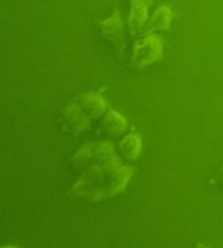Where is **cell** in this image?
Here are the masks:
<instances>
[{
	"instance_id": "1",
	"label": "cell",
	"mask_w": 223,
	"mask_h": 248,
	"mask_svg": "<svg viewBox=\"0 0 223 248\" xmlns=\"http://www.w3.org/2000/svg\"><path fill=\"white\" fill-rule=\"evenodd\" d=\"M161 56H163V41L158 36L150 35L139 40L134 46L133 62L138 67H145L158 61Z\"/></svg>"
},
{
	"instance_id": "2",
	"label": "cell",
	"mask_w": 223,
	"mask_h": 248,
	"mask_svg": "<svg viewBox=\"0 0 223 248\" xmlns=\"http://www.w3.org/2000/svg\"><path fill=\"white\" fill-rule=\"evenodd\" d=\"M132 9H130L129 28L132 32H136L141 26L144 25L148 17V8L153 0H130Z\"/></svg>"
},
{
	"instance_id": "3",
	"label": "cell",
	"mask_w": 223,
	"mask_h": 248,
	"mask_svg": "<svg viewBox=\"0 0 223 248\" xmlns=\"http://www.w3.org/2000/svg\"><path fill=\"white\" fill-rule=\"evenodd\" d=\"M102 29L103 32L107 37H109L114 44H123V35H124V31H123V23H121L120 17H119L118 13H114V15L112 17H109L108 20L103 21L102 23Z\"/></svg>"
},
{
	"instance_id": "4",
	"label": "cell",
	"mask_w": 223,
	"mask_h": 248,
	"mask_svg": "<svg viewBox=\"0 0 223 248\" xmlns=\"http://www.w3.org/2000/svg\"><path fill=\"white\" fill-rule=\"evenodd\" d=\"M82 106L87 109L88 113H90L93 117H99L104 112L107 103L102 97L97 93H86L81 96Z\"/></svg>"
},
{
	"instance_id": "5",
	"label": "cell",
	"mask_w": 223,
	"mask_h": 248,
	"mask_svg": "<svg viewBox=\"0 0 223 248\" xmlns=\"http://www.w3.org/2000/svg\"><path fill=\"white\" fill-rule=\"evenodd\" d=\"M171 19V9L167 5L160 6V8H158V10L154 13L153 17L150 20L148 30H164V29H169Z\"/></svg>"
},
{
	"instance_id": "6",
	"label": "cell",
	"mask_w": 223,
	"mask_h": 248,
	"mask_svg": "<svg viewBox=\"0 0 223 248\" xmlns=\"http://www.w3.org/2000/svg\"><path fill=\"white\" fill-rule=\"evenodd\" d=\"M65 117L72 128L77 130L85 129L88 125V121L82 113V108H79L77 105H71L66 108Z\"/></svg>"
},
{
	"instance_id": "7",
	"label": "cell",
	"mask_w": 223,
	"mask_h": 248,
	"mask_svg": "<svg viewBox=\"0 0 223 248\" xmlns=\"http://www.w3.org/2000/svg\"><path fill=\"white\" fill-rule=\"evenodd\" d=\"M120 148L123 150V154H124L125 158H128L129 160H135L141 150L140 138L135 136V134L125 137L124 140L121 141Z\"/></svg>"
},
{
	"instance_id": "8",
	"label": "cell",
	"mask_w": 223,
	"mask_h": 248,
	"mask_svg": "<svg viewBox=\"0 0 223 248\" xmlns=\"http://www.w3.org/2000/svg\"><path fill=\"white\" fill-rule=\"evenodd\" d=\"M103 124H104V127L107 128L108 132L112 133L113 136H119L120 133L124 132L125 127H127V122H125V119L123 118L119 113L114 112V110L108 113L107 117L104 118Z\"/></svg>"
},
{
	"instance_id": "9",
	"label": "cell",
	"mask_w": 223,
	"mask_h": 248,
	"mask_svg": "<svg viewBox=\"0 0 223 248\" xmlns=\"http://www.w3.org/2000/svg\"><path fill=\"white\" fill-rule=\"evenodd\" d=\"M221 176L223 178V168H222V170H221Z\"/></svg>"
}]
</instances>
